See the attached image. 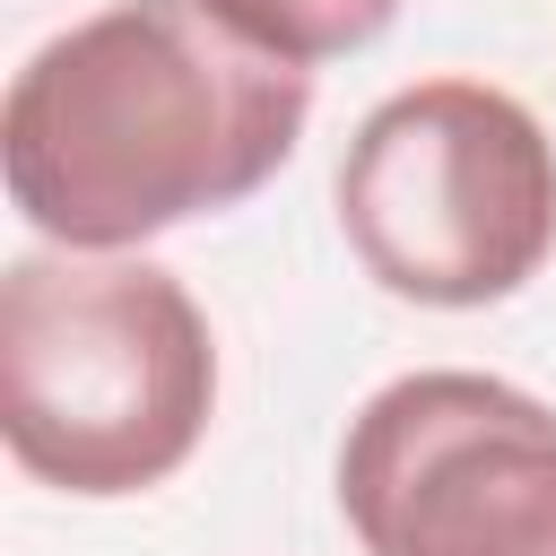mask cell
<instances>
[{
  "label": "cell",
  "instance_id": "1",
  "mask_svg": "<svg viewBox=\"0 0 556 556\" xmlns=\"http://www.w3.org/2000/svg\"><path fill=\"white\" fill-rule=\"evenodd\" d=\"M313 70L252 52L200 0H113L52 35L0 113L9 200L61 252H130L252 200L304 139Z\"/></svg>",
  "mask_w": 556,
  "mask_h": 556
},
{
  "label": "cell",
  "instance_id": "2",
  "mask_svg": "<svg viewBox=\"0 0 556 556\" xmlns=\"http://www.w3.org/2000/svg\"><path fill=\"white\" fill-rule=\"evenodd\" d=\"M217 339L191 287L122 252H26L0 278V434L61 495H139L191 460Z\"/></svg>",
  "mask_w": 556,
  "mask_h": 556
},
{
  "label": "cell",
  "instance_id": "3",
  "mask_svg": "<svg viewBox=\"0 0 556 556\" xmlns=\"http://www.w3.org/2000/svg\"><path fill=\"white\" fill-rule=\"evenodd\" d=\"M348 252L408 304H495L556 252V139L486 78L382 96L339 156Z\"/></svg>",
  "mask_w": 556,
  "mask_h": 556
},
{
  "label": "cell",
  "instance_id": "4",
  "mask_svg": "<svg viewBox=\"0 0 556 556\" xmlns=\"http://www.w3.org/2000/svg\"><path fill=\"white\" fill-rule=\"evenodd\" d=\"M365 556H556V408L495 374H400L339 443Z\"/></svg>",
  "mask_w": 556,
  "mask_h": 556
},
{
  "label": "cell",
  "instance_id": "5",
  "mask_svg": "<svg viewBox=\"0 0 556 556\" xmlns=\"http://www.w3.org/2000/svg\"><path fill=\"white\" fill-rule=\"evenodd\" d=\"M200 9H208L226 35H243L252 52L295 61V70L356 52V43H374V35L400 17V0H200Z\"/></svg>",
  "mask_w": 556,
  "mask_h": 556
}]
</instances>
